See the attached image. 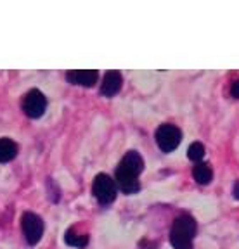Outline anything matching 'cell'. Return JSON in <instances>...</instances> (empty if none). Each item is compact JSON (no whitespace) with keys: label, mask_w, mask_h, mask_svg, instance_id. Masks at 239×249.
<instances>
[{"label":"cell","mask_w":239,"mask_h":249,"mask_svg":"<svg viewBox=\"0 0 239 249\" xmlns=\"http://www.w3.org/2000/svg\"><path fill=\"white\" fill-rule=\"evenodd\" d=\"M144 170V160L137 151H129L116 166V183L123 194H135L141 189L139 175Z\"/></svg>","instance_id":"1"},{"label":"cell","mask_w":239,"mask_h":249,"mask_svg":"<svg viewBox=\"0 0 239 249\" xmlns=\"http://www.w3.org/2000/svg\"><path fill=\"white\" fill-rule=\"evenodd\" d=\"M196 220L191 214H179L170 230V242L175 249H192V239L196 235Z\"/></svg>","instance_id":"2"},{"label":"cell","mask_w":239,"mask_h":249,"mask_svg":"<svg viewBox=\"0 0 239 249\" xmlns=\"http://www.w3.org/2000/svg\"><path fill=\"white\" fill-rule=\"evenodd\" d=\"M92 192H94L99 204L106 206L116 199V183L106 173H99L94 180V185H92Z\"/></svg>","instance_id":"3"},{"label":"cell","mask_w":239,"mask_h":249,"mask_svg":"<svg viewBox=\"0 0 239 249\" xmlns=\"http://www.w3.org/2000/svg\"><path fill=\"white\" fill-rule=\"evenodd\" d=\"M182 140L181 128H177L175 124L165 123L156 130V144L163 152H172L179 147Z\"/></svg>","instance_id":"4"},{"label":"cell","mask_w":239,"mask_h":249,"mask_svg":"<svg viewBox=\"0 0 239 249\" xmlns=\"http://www.w3.org/2000/svg\"><path fill=\"white\" fill-rule=\"evenodd\" d=\"M21 229H23V235L26 239L28 244L35 246L37 242H40L43 235V222L42 218L35 213H24L21 216Z\"/></svg>","instance_id":"5"},{"label":"cell","mask_w":239,"mask_h":249,"mask_svg":"<svg viewBox=\"0 0 239 249\" xmlns=\"http://www.w3.org/2000/svg\"><path fill=\"white\" fill-rule=\"evenodd\" d=\"M47 109V97L38 89H32L23 97V111L28 118H40Z\"/></svg>","instance_id":"6"},{"label":"cell","mask_w":239,"mask_h":249,"mask_svg":"<svg viewBox=\"0 0 239 249\" xmlns=\"http://www.w3.org/2000/svg\"><path fill=\"white\" fill-rule=\"evenodd\" d=\"M99 73L95 70H71L66 73V80L73 85L94 87L97 82Z\"/></svg>","instance_id":"7"},{"label":"cell","mask_w":239,"mask_h":249,"mask_svg":"<svg viewBox=\"0 0 239 249\" xmlns=\"http://www.w3.org/2000/svg\"><path fill=\"white\" fill-rule=\"evenodd\" d=\"M122 83H123V76L120 71H108L102 78V83H101V93L102 95H106V97H113L120 92L122 89Z\"/></svg>","instance_id":"8"},{"label":"cell","mask_w":239,"mask_h":249,"mask_svg":"<svg viewBox=\"0 0 239 249\" xmlns=\"http://www.w3.org/2000/svg\"><path fill=\"white\" fill-rule=\"evenodd\" d=\"M18 156V144L14 140L7 139H0V163H9Z\"/></svg>","instance_id":"9"},{"label":"cell","mask_w":239,"mask_h":249,"mask_svg":"<svg viewBox=\"0 0 239 249\" xmlns=\"http://www.w3.org/2000/svg\"><path fill=\"white\" fill-rule=\"evenodd\" d=\"M192 177L201 185H208L213 180V170L208 163H198L192 170Z\"/></svg>","instance_id":"10"},{"label":"cell","mask_w":239,"mask_h":249,"mask_svg":"<svg viewBox=\"0 0 239 249\" xmlns=\"http://www.w3.org/2000/svg\"><path fill=\"white\" fill-rule=\"evenodd\" d=\"M64 241H66L68 246H71V248H87V244H89V235L87 233H80L76 232L74 229H68L66 233H64Z\"/></svg>","instance_id":"11"},{"label":"cell","mask_w":239,"mask_h":249,"mask_svg":"<svg viewBox=\"0 0 239 249\" xmlns=\"http://www.w3.org/2000/svg\"><path fill=\"white\" fill-rule=\"evenodd\" d=\"M204 151H206V149H204V145L201 144V142H192L187 149V158L192 161H200V160H203Z\"/></svg>","instance_id":"12"},{"label":"cell","mask_w":239,"mask_h":249,"mask_svg":"<svg viewBox=\"0 0 239 249\" xmlns=\"http://www.w3.org/2000/svg\"><path fill=\"white\" fill-rule=\"evenodd\" d=\"M231 95L234 99H239V80L232 82V85H231Z\"/></svg>","instance_id":"13"},{"label":"cell","mask_w":239,"mask_h":249,"mask_svg":"<svg viewBox=\"0 0 239 249\" xmlns=\"http://www.w3.org/2000/svg\"><path fill=\"white\" fill-rule=\"evenodd\" d=\"M232 194H234V197H236V199H238V201H239V180H238V182L234 183V191H232Z\"/></svg>","instance_id":"14"}]
</instances>
